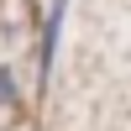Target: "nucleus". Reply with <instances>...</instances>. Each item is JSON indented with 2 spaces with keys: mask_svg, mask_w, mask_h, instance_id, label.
Instances as JSON below:
<instances>
[{
  "mask_svg": "<svg viewBox=\"0 0 131 131\" xmlns=\"http://www.w3.org/2000/svg\"><path fill=\"white\" fill-rule=\"evenodd\" d=\"M63 10H68V0H52L47 31H42V73H47V68H52V58H58V31H63Z\"/></svg>",
  "mask_w": 131,
  "mask_h": 131,
  "instance_id": "obj_1",
  "label": "nucleus"
},
{
  "mask_svg": "<svg viewBox=\"0 0 131 131\" xmlns=\"http://www.w3.org/2000/svg\"><path fill=\"white\" fill-rule=\"evenodd\" d=\"M0 100H5V105H16V100H21V89H16V73H10V63H0Z\"/></svg>",
  "mask_w": 131,
  "mask_h": 131,
  "instance_id": "obj_2",
  "label": "nucleus"
}]
</instances>
